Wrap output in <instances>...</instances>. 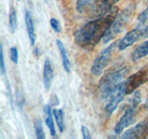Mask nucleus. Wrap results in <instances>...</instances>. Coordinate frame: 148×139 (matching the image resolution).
<instances>
[{"label": "nucleus", "mask_w": 148, "mask_h": 139, "mask_svg": "<svg viewBox=\"0 0 148 139\" xmlns=\"http://www.w3.org/2000/svg\"><path fill=\"white\" fill-rule=\"evenodd\" d=\"M90 0H77L76 4V10L78 12H82L84 11Z\"/></svg>", "instance_id": "nucleus-20"}, {"label": "nucleus", "mask_w": 148, "mask_h": 139, "mask_svg": "<svg viewBox=\"0 0 148 139\" xmlns=\"http://www.w3.org/2000/svg\"><path fill=\"white\" fill-rule=\"evenodd\" d=\"M34 128L35 132L37 138L38 139H44L45 133L43 127V123H42L41 119L37 118L34 121Z\"/></svg>", "instance_id": "nucleus-18"}, {"label": "nucleus", "mask_w": 148, "mask_h": 139, "mask_svg": "<svg viewBox=\"0 0 148 139\" xmlns=\"http://www.w3.org/2000/svg\"><path fill=\"white\" fill-rule=\"evenodd\" d=\"M148 55V41L143 42L139 45L131 54L132 61H137Z\"/></svg>", "instance_id": "nucleus-13"}, {"label": "nucleus", "mask_w": 148, "mask_h": 139, "mask_svg": "<svg viewBox=\"0 0 148 139\" xmlns=\"http://www.w3.org/2000/svg\"><path fill=\"white\" fill-rule=\"evenodd\" d=\"M43 111H44L46 125L49 127L51 135L52 136H56V129H55L54 123H53L51 108L49 104H46V105H45Z\"/></svg>", "instance_id": "nucleus-14"}, {"label": "nucleus", "mask_w": 148, "mask_h": 139, "mask_svg": "<svg viewBox=\"0 0 148 139\" xmlns=\"http://www.w3.org/2000/svg\"><path fill=\"white\" fill-rule=\"evenodd\" d=\"M50 25L51 26L52 29L54 30L56 33H59L62 30V28H61V25L59 23V22L55 18H51L50 20Z\"/></svg>", "instance_id": "nucleus-23"}, {"label": "nucleus", "mask_w": 148, "mask_h": 139, "mask_svg": "<svg viewBox=\"0 0 148 139\" xmlns=\"http://www.w3.org/2000/svg\"><path fill=\"white\" fill-rule=\"evenodd\" d=\"M56 44H57L58 49H59V52H60V55L62 60V65H63L64 68V70L66 72H69L71 70V62L69 61V58H68L66 49H65L63 43L60 40H59V39L56 40Z\"/></svg>", "instance_id": "nucleus-15"}, {"label": "nucleus", "mask_w": 148, "mask_h": 139, "mask_svg": "<svg viewBox=\"0 0 148 139\" xmlns=\"http://www.w3.org/2000/svg\"><path fill=\"white\" fill-rule=\"evenodd\" d=\"M148 134V118L137 123L122 135V138H143Z\"/></svg>", "instance_id": "nucleus-9"}, {"label": "nucleus", "mask_w": 148, "mask_h": 139, "mask_svg": "<svg viewBox=\"0 0 148 139\" xmlns=\"http://www.w3.org/2000/svg\"><path fill=\"white\" fill-rule=\"evenodd\" d=\"M53 69H52L51 63L49 58H46L45 59L44 65H43V85H44L45 89L46 91H49L51 88V85L52 83V80H53Z\"/></svg>", "instance_id": "nucleus-11"}, {"label": "nucleus", "mask_w": 148, "mask_h": 139, "mask_svg": "<svg viewBox=\"0 0 148 139\" xmlns=\"http://www.w3.org/2000/svg\"><path fill=\"white\" fill-rule=\"evenodd\" d=\"M0 70H1V75H5L6 67H5V64H4V53H3V46L1 43V46H0Z\"/></svg>", "instance_id": "nucleus-21"}, {"label": "nucleus", "mask_w": 148, "mask_h": 139, "mask_svg": "<svg viewBox=\"0 0 148 139\" xmlns=\"http://www.w3.org/2000/svg\"><path fill=\"white\" fill-rule=\"evenodd\" d=\"M144 28L138 26L134 30L128 32L123 39L118 42V49L119 51H124L134 44L135 42L143 38Z\"/></svg>", "instance_id": "nucleus-8"}, {"label": "nucleus", "mask_w": 148, "mask_h": 139, "mask_svg": "<svg viewBox=\"0 0 148 139\" xmlns=\"http://www.w3.org/2000/svg\"><path fill=\"white\" fill-rule=\"evenodd\" d=\"M53 114L56 120L59 130L61 133L64 131V111L62 109H53Z\"/></svg>", "instance_id": "nucleus-16"}, {"label": "nucleus", "mask_w": 148, "mask_h": 139, "mask_svg": "<svg viewBox=\"0 0 148 139\" xmlns=\"http://www.w3.org/2000/svg\"><path fill=\"white\" fill-rule=\"evenodd\" d=\"M148 81V66H145L139 70L137 72L130 75L127 81H124L127 95L131 94L136 90L145 83Z\"/></svg>", "instance_id": "nucleus-6"}, {"label": "nucleus", "mask_w": 148, "mask_h": 139, "mask_svg": "<svg viewBox=\"0 0 148 139\" xmlns=\"http://www.w3.org/2000/svg\"><path fill=\"white\" fill-rule=\"evenodd\" d=\"M25 20L26 28H27V34H28V38L29 40H30V44H31V46H34L36 39L34 24H33L31 14H30V13L27 10H26L25 14Z\"/></svg>", "instance_id": "nucleus-12"}, {"label": "nucleus", "mask_w": 148, "mask_h": 139, "mask_svg": "<svg viewBox=\"0 0 148 139\" xmlns=\"http://www.w3.org/2000/svg\"><path fill=\"white\" fill-rule=\"evenodd\" d=\"M82 133L84 139H90L92 138L90 136V133L86 126L82 125Z\"/></svg>", "instance_id": "nucleus-25"}, {"label": "nucleus", "mask_w": 148, "mask_h": 139, "mask_svg": "<svg viewBox=\"0 0 148 139\" xmlns=\"http://www.w3.org/2000/svg\"><path fill=\"white\" fill-rule=\"evenodd\" d=\"M134 10H135V4L132 3L127 6L121 12H119L118 14L114 19L112 24L111 25L108 31L106 32L103 39L104 43H107L112 41L120 33L122 32V30L125 28L130 22Z\"/></svg>", "instance_id": "nucleus-3"}, {"label": "nucleus", "mask_w": 148, "mask_h": 139, "mask_svg": "<svg viewBox=\"0 0 148 139\" xmlns=\"http://www.w3.org/2000/svg\"><path fill=\"white\" fill-rule=\"evenodd\" d=\"M143 38H148V25L144 28V34Z\"/></svg>", "instance_id": "nucleus-27"}, {"label": "nucleus", "mask_w": 148, "mask_h": 139, "mask_svg": "<svg viewBox=\"0 0 148 139\" xmlns=\"http://www.w3.org/2000/svg\"><path fill=\"white\" fill-rule=\"evenodd\" d=\"M17 1H20V0H17Z\"/></svg>", "instance_id": "nucleus-28"}, {"label": "nucleus", "mask_w": 148, "mask_h": 139, "mask_svg": "<svg viewBox=\"0 0 148 139\" xmlns=\"http://www.w3.org/2000/svg\"><path fill=\"white\" fill-rule=\"evenodd\" d=\"M142 101V96L140 91H134L132 100L128 108L125 110L118 122L114 127V132L116 134H121L126 128L134 122L136 119L137 107Z\"/></svg>", "instance_id": "nucleus-4"}, {"label": "nucleus", "mask_w": 148, "mask_h": 139, "mask_svg": "<svg viewBox=\"0 0 148 139\" xmlns=\"http://www.w3.org/2000/svg\"><path fill=\"white\" fill-rule=\"evenodd\" d=\"M118 13V7H114L106 14L85 23L74 33L76 44L86 50H93L100 41L103 39Z\"/></svg>", "instance_id": "nucleus-1"}, {"label": "nucleus", "mask_w": 148, "mask_h": 139, "mask_svg": "<svg viewBox=\"0 0 148 139\" xmlns=\"http://www.w3.org/2000/svg\"><path fill=\"white\" fill-rule=\"evenodd\" d=\"M18 51L15 46L10 48V59L14 64L18 63Z\"/></svg>", "instance_id": "nucleus-22"}, {"label": "nucleus", "mask_w": 148, "mask_h": 139, "mask_svg": "<svg viewBox=\"0 0 148 139\" xmlns=\"http://www.w3.org/2000/svg\"><path fill=\"white\" fill-rule=\"evenodd\" d=\"M9 24H10V27L12 32V33H14L16 29H17V20L16 11L12 6L10 7V14H9Z\"/></svg>", "instance_id": "nucleus-17"}, {"label": "nucleus", "mask_w": 148, "mask_h": 139, "mask_svg": "<svg viewBox=\"0 0 148 139\" xmlns=\"http://www.w3.org/2000/svg\"><path fill=\"white\" fill-rule=\"evenodd\" d=\"M6 88H7V96H8L9 97V99H10V103L11 104H12V91H11V89H10V84H9L8 81H7V84H6Z\"/></svg>", "instance_id": "nucleus-26"}, {"label": "nucleus", "mask_w": 148, "mask_h": 139, "mask_svg": "<svg viewBox=\"0 0 148 139\" xmlns=\"http://www.w3.org/2000/svg\"><path fill=\"white\" fill-rule=\"evenodd\" d=\"M130 67L124 66L116 70L111 71L104 75L99 83V92L103 99H107L116 86L123 82L130 72Z\"/></svg>", "instance_id": "nucleus-2"}, {"label": "nucleus", "mask_w": 148, "mask_h": 139, "mask_svg": "<svg viewBox=\"0 0 148 139\" xmlns=\"http://www.w3.org/2000/svg\"><path fill=\"white\" fill-rule=\"evenodd\" d=\"M118 47V42L114 41L110 44L108 47L106 48L92 63L91 67V72L95 76H99L103 72L104 69L108 66V63L111 61L114 54V50Z\"/></svg>", "instance_id": "nucleus-5"}, {"label": "nucleus", "mask_w": 148, "mask_h": 139, "mask_svg": "<svg viewBox=\"0 0 148 139\" xmlns=\"http://www.w3.org/2000/svg\"><path fill=\"white\" fill-rule=\"evenodd\" d=\"M119 0H95L92 7L93 15L100 17L106 14Z\"/></svg>", "instance_id": "nucleus-10"}, {"label": "nucleus", "mask_w": 148, "mask_h": 139, "mask_svg": "<svg viewBox=\"0 0 148 139\" xmlns=\"http://www.w3.org/2000/svg\"><path fill=\"white\" fill-rule=\"evenodd\" d=\"M17 106L19 107V108L22 109L23 108V105H24V102H25V98H24V96H23V93L21 92L20 91H17Z\"/></svg>", "instance_id": "nucleus-24"}, {"label": "nucleus", "mask_w": 148, "mask_h": 139, "mask_svg": "<svg viewBox=\"0 0 148 139\" xmlns=\"http://www.w3.org/2000/svg\"><path fill=\"white\" fill-rule=\"evenodd\" d=\"M126 95L127 94H126L125 85L123 81L119 85H117L116 88L113 91L109 97V101L106 106L105 111L108 117H110L115 111V110H116L119 104L123 101Z\"/></svg>", "instance_id": "nucleus-7"}, {"label": "nucleus", "mask_w": 148, "mask_h": 139, "mask_svg": "<svg viewBox=\"0 0 148 139\" xmlns=\"http://www.w3.org/2000/svg\"><path fill=\"white\" fill-rule=\"evenodd\" d=\"M137 20H138L139 25L143 26L145 24L146 22L148 20V5L147 8H146L145 10H143V11L139 14Z\"/></svg>", "instance_id": "nucleus-19"}]
</instances>
